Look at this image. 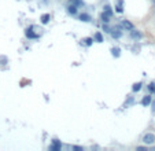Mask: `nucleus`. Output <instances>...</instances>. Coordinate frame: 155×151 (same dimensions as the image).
<instances>
[{
	"mask_svg": "<svg viewBox=\"0 0 155 151\" xmlns=\"http://www.w3.org/2000/svg\"><path fill=\"white\" fill-rule=\"evenodd\" d=\"M151 106H152V107H151V111H152V113H155V100L151 103Z\"/></svg>",
	"mask_w": 155,
	"mask_h": 151,
	"instance_id": "nucleus-24",
	"label": "nucleus"
},
{
	"mask_svg": "<svg viewBox=\"0 0 155 151\" xmlns=\"http://www.w3.org/2000/svg\"><path fill=\"white\" fill-rule=\"evenodd\" d=\"M73 150L74 151H82L84 148H82V147H80V146H73Z\"/></svg>",
	"mask_w": 155,
	"mask_h": 151,
	"instance_id": "nucleus-23",
	"label": "nucleus"
},
{
	"mask_svg": "<svg viewBox=\"0 0 155 151\" xmlns=\"http://www.w3.org/2000/svg\"><path fill=\"white\" fill-rule=\"evenodd\" d=\"M85 45H88V47H91L92 44H93V41H95V39H92V37H87V39H85Z\"/></svg>",
	"mask_w": 155,
	"mask_h": 151,
	"instance_id": "nucleus-18",
	"label": "nucleus"
},
{
	"mask_svg": "<svg viewBox=\"0 0 155 151\" xmlns=\"http://www.w3.org/2000/svg\"><path fill=\"white\" fill-rule=\"evenodd\" d=\"M66 11H67L69 15H77L78 14V7L77 6L72 4V3H69V6L66 7Z\"/></svg>",
	"mask_w": 155,
	"mask_h": 151,
	"instance_id": "nucleus-5",
	"label": "nucleus"
},
{
	"mask_svg": "<svg viewBox=\"0 0 155 151\" xmlns=\"http://www.w3.org/2000/svg\"><path fill=\"white\" fill-rule=\"evenodd\" d=\"M151 103H152V96L151 95H146V96H143V99H142V104L143 106H150Z\"/></svg>",
	"mask_w": 155,
	"mask_h": 151,
	"instance_id": "nucleus-10",
	"label": "nucleus"
},
{
	"mask_svg": "<svg viewBox=\"0 0 155 151\" xmlns=\"http://www.w3.org/2000/svg\"><path fill=\"white\" fill-rule=\"evenodd\" d=\"M78 19L81 22H91V15L87 13H81V14H78Z\"/></svg>",
	"mask_w": 155,
	"mask_h": 151,
	"instance_id": "nucleus-9",
	"label": "nucleus"
},
{
	"mask_svg": "<svg viewBox=\"0 0 155 151\" xmlns=\"http://www.w3.org/2000/svg\"><path fill=\"white\" fill-rule=\"evenodd\" d=\"M115 11L119 14L123 13V0H118L117 1V6H115Z\"/></svg>",
	"mask_w": 155,
	"mask_h": 151,
	"instance_id": "nucleus-13",
	"label": "nucleus"
},
{
	"mask_svg": "<svg viewBox=\"0 0 155 151\" xmlns=\"http://www.w3.org/2000/svg\"><path fill=\"white\" fill-rule=\"evenodd\" d=\"M69 3H72V4L77 6L78 8H80V7H82V6H84V1H82V0H69Z\"/></svg>",
	"mask_w": 155,
	"mask_h": 151,
	"instance_id": "nucleus-16",
	"label": "nucleus"
},
{
	"mask_svg": "<svg viewBox=\"0 0 155 151\" xmlns=\"http://www.w3.org/2000/svg\"><path fill=\"white\" fill-rule=\"evenodd\" d=\"M143 143H144V144H154L155 143V135L154 133L143 135Z\"/></svg>",
	"mask_w": 155,
	"mask_h": 151,
	"instance_id": "nucleus-2",
	"label": "nucleus"
},
{
	"mask_svg": "<svg viewBox=\"0 0 155 151\" xmlns=\"http://www.w3.org/2000/svg\"><path fill=\"white\" fill-rule=\"evenodd\" d=\"M60 148H62V144H60V142L58 140V139H54V140H52V144L50 146V150L51 151H59Z\"/></svg>",
	"mask_w": 155,
	"mask_h": 151,
	"instance_id": "nucleus-7",
	"label": "nucleus"
},
{
	"mask_svg": "<svg viewBox=\"0 0 155 151\" xmlns=\"http://www.w3.org/2000/svg\"><path fill=\"white\" fill-rule=\"evenodd\" d=\"M130 39L135 41H139L143 39V33L140 30H136V29H132L130 30Z\"/></svg>",
	"mask_w": 155,
	"mask_h": 151,
	"instance_id": "nucleus-4",
	"label": "nucleus"
},
{
	"mask_svg": "<svg viewBox=\"0 0 155 151\" xmlns=\"http://www.w3.org/2000/svg\"><path fill=\"white\" fill-rule=\"evenodd\" d=\"M133 103H135V98H133V96H129V98H128V100L125 102V104H123V106H125V107H128L129 104H133Z\"/></svg>",
	"mask_w": 155,
	"mask_h": 151,
	"instance_id": "nucleus-19",
	"label": "nucleus"
},
{
	"mask_svg": "<svg viewBox=\"0 0 155 151\" xmlns=\"http://www.w3.org/2000/svg\"><path fill=\"white\" fill-rule=\"evenodd\" d=\"M110 36H111L113 39H121V37L123 36V33H122V26H121V25H117V26L111 28Z\"/></svg>",
	"mask_w": 155,
	"mask_h": 151,
	"instance_id": "nucleus-1",
	"label": "nucleus"
},
{
	"mask_svg": "<svg viewBox=\"0 0 155 151\" xmlns=\"http://www.w3.org/2000/svg\"><path fill=\"white\" fill-rule=\"evenodd\" d=\"M136 150L137 151H147V150H150V148H148V147H146V146H137Z\"/></svg>",
	"mask_w": 155,
	"mask_h": 151,
	"instance_id": "nucleus-21",
	"label": "nucleus"
},
{
	"mask_svg": "<svg viewBox=\"0 0 155 151\" xmlns=\"http://www.w3.org/2000/svg\"><path fill=\"white\" fill-rule=\"evenodd\" d=\"M33 29H34V28H27L26 30H25V36H26L27 39H30V40H33V39H39V36H40V35H37Z\"/></svg>",
	"mask_w": 155,
	"mask_h": 151,
	"instance_id": "nucleus-3",
	"label": "nucleus"
},
{
	"mask_svg": "<svg viewBox=\"0 0 155 151\" xmlns=\"http://www.w3.org/2000/svg\"><path fill=\"white\" fill-rule=\"evenodd\" d=\"M103 8H105V11H109V13H111V14H113V10H111V6L106 4L105 7H103Z\"/></svg>",
	"mask_w": 155,
	"mask_h": 151,
	"instance_id": "nucleus-22",
	"label": "nucleus"
},
{
	"mask_svg": "<svg viewBox=\"0 0 155 151\" xmlns=\"http://www.w3.org/2000/svg\"><path fill=\"white\" fill-rule=\"evenodd\" d=\"M50 19H51L50 14H43V15L40 17V22L43 23V25H47V23L50 22Z\"/></svg>",
	"mask_w": 155,
	"mask_h": 151,
	"instance_id": "nucleus-12",
	"label": "nucleus"
},
{
	"mask_svg": "<svg viewBox=\"0 0 155 151\" xmlns=\"http://www.w3.org/2000/svg\"><path fill=\"white\" fill-rule=\"evenodd\" d=\"M147 88H148V91H150L151 93H154V95H155V83H150Z\"/></svg>",
	"mask_w": 155,
	"mask_h": 151,
	"instance_id": "nucleus-20",
	"label": "nucleus"
},
{
	"mask_svg": "<svg viewBox=\"0 0 155 151\" xmlns=\"http://www.w3.org/2000/svg\"><path fill=\"white\" fill-rule=\"evenodd\" d=\"M121 26H122V29H125V30H132L133 23L130 22V21H128V19H123V21H121Z\"/></svg>",
	"mask_w": 155,
	"mask_h": 151,
	"instance_id": "nucleus-8",
	"label": "nucleus"
},
{
	"mask_svg": "<svg viewBox=\"0 0 155 151\" xmlns=\"http://www.w3.org/2000/svg\"><path fill=\"white\" fill-rule=\"evenodd\" d=\"M111 17H113V14L109 13V11H103V13L100 14V19L103 23H109L110 19H111Z\"/></svg>",
	"mask_w": 155,
	"mask_h": 151,
	"instance_id": "nucleus-6",
	"label": "nucleus"
},
{
	"mask_svg": "<svg viewBox=\"0 0 155 151\" xmlns=\"http://www.w3.org/2000/svg\"><path fill=\"white\" fill-rule=\"evenodd\" d=\"M110 52H111V55H113L114 58H119L122 51H121V48H119V47H113V48L110 49Z\"/></svg>",
	"mask_w": 155,
	"mask_h": 151,
	"instance_id": "nucleus-11",
	"label": "nucleus"
},
{
	"mask_svg": "<svg viewBox=\"0 0 155 151\" xmlns=\"http://www.w3.org/2000/svg\"><path fill=\"white\" fill-rule=\"evenodd\" d=\"M142 87H143V83H136V84H133L132 85V92L133 93L139 92V91L142 89Z\"/></svg>",
	"mask_w": 155,
	"mask_h": 151,
	"instance_id": "nucleus-15",
	"label": "nucleus"
},
{
	"mask_svg": "<svg viewBox=\"0 0 155 151\" xmlns=\"http://www.w3.org/2000/svg\"><path fill=\"white\" fill-rule=\"evenodd\" d=\"M102 29H103V32H106V33H110V32H111V26H109V23H103V25H102Z\"/></svg>",
	"mask_w": 155,
	"mask_h": 151,
	"instance_id": "nucleus-17",
	"label": "nucleus"
},
{
	"mask_svg": "<svg viewBox=\"0 0 155 151\" xmlns=\"http://www.w3.org/2000/svg\"><path fill=\"white\" fill-rule=\"evenodd\" d=\"M41 1H44V3H46V4H47V3H48V0H41Z\"/></svg>",
	"mask_w": 155,
	"mask_h": 151,
	"instance_id": "nucleus-25",
	"label": "nucleus"
},
{
	"mask_svg": "<svg viewBox=\"0 0 155 151\" xmlns=\"http://www.w3.org/2000/svg\"><path fill=\"white\" fill-rule=\"evenodd\" d=\"M93 39H95L96 43H103V41H105V39H103V35H102L100 32H96L95 36H93Z\"/></svg>",
	"mask_w": 155,
	"mask_h": 151,
	"instance_id": "nucleus-14",
	"label": "nucleus"
}]
</instances>
